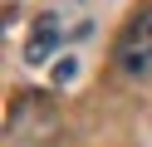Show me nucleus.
Instances as JSON below:
<instances>
[{
    "label": "nucleus",
    "instance_id": "obj_2",
    "mask_svg": "<svg viewBox=\"0 0 152 147\" xmlns=\"http://www.w3.org/2000/svg\"><path fill=\"white\" fill-rule=\"evenodd\" d=\"M59 39H64L59 15H39V20H34V29H30V39H25V64H44V59L54 54Z\"/></svg>",
    "mask_w": 152,
    "mask_h": 147
},
{
    "label": "nucleus",
    "instance_id": "obj_1",
    "mask_svg": "<svg viewBox=\"0 0 152 147\" xmlns=\"http://www.w3.org/2000/svg\"><path fill=\"white\" fill-rule=\"evenodd\" d=\"M113 64L128 78H152V5H142L128 20V29L113 44Z\"/></svg>",
    "mask_w": 152,
    "mask_h": 147
}]
</instances>
